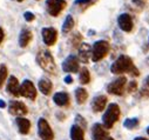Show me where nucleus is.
Segmentation results:
<instances>
[{"label": "nucleus", "mask_w": 149, "mask_h": 140, "mask_svg": "<svg viewBox=\"0 0 149 140\" xmlns=\"http://www.w3.org/2000/svg\"><path fill=\"white\" fill-rule=\"evenodd\" d=\"M110 72L114 74H122V73H129L130 76L137 77L140 74L139 69L133 64V60L128 55H120L110 66Z\"/></svg>", "instance_id": "1"}, {"label": "nucleus", "mask_w": 149, "mask_h": 140, "mask_svg": "<svg viewBox=\"0 0 149 140\" xmlns=\"http://www.w3.org/2000/svg\"><path fill=\"white\" fill-rule=\"evenodd\" d=\"M36 62L38 65L44 69L45 72L49 74H55L56 73V65L54 61L53 55L51 54L49 51L47 50H40L36 54Z\"/></svg>", "instance_id": "2"}, {"label": "nucleus", "mask_w": 149, "mask_h": 140, "mask_svg": "<svg viewBox=\"0 0 149 140\" xmlns=\"http://www.w3.org/2000/svg\"><path fill=\"white\" fill-rule=\"evenodd\" d=\"M120 107L119 105L115 104V102H111L108 105V107L102 117V121H103V127L106 130H110L111 127L114 126V124L119 120L120 118Z\"/></svg>", "instance_id": "3"}, {"label": "nucleus", "mask_w": 149, "mask_h": 140, "mask_svg": "<svg viewBox=\"0 0 149 140\" xmlns=\"http://www.w3.org/2000/svg\"><path fill=\"white\" fill-rule=\"evenodd\" d=\"M109 43L106 40H97L94 43L93 47H92V60L93 61H100L102 60L109 52Z\"/></svg>", "instance_id": "4"}, {"label": "nucleus", "mask_w": 149, "mask_h": 140, "mask_svg": "<svg viewBox=\"0 0 149 140\" xmlns=\"http://www.w3.org/2000/svg\"><path fill=\"white\" fill-rule=\"evenodd\" d=\"M66 6V0H46V10L52 17H58Z\"/></svg>", "instance_id": "5"}, {"label": "nucleus", "mask_w": 149, "mask_h": 140, "mask_svg": "<svg viewBox=\"0 0 149 140\" xmlns=\"http://www.w3.org/2000/svg\"><path fill=\"white\" fill-rule=\"evenodd\" d=\"M38 133H39V136L41 138V140H53L54 139V133H53L49 124L47 123V120L44 118H40L38 121Z\"/></svg>", "instance_id": "6"}, {"label": "nucleus", "mask_w": 149, "mask_h": 140, "mask_svg": "<svg viewBox=\"0 0 149 140\" xmlns=\"http://www.w3.org/2000/svg\"><path fill=\"white\" fill-rule=\"evenodd\" d=\"M127 84V78L126 77H120L116 80L111 81L108 87L107 91L110 94H114V95H122L125 93V86Z\"/></svg>", "instance_id": "7"}, {"label": "nucleus", "mask_w": 149, "mask_h": 140, "mask_svg": "<svg viewBox=\"0 0 149 140\" xmlns=\"http://www.w3.org/2000/svg\"><path fill=\"white\" fill-rule=\"evenodd\" d=\"M62 69H63V72H67V73H78L80 71L78 57L73 54L67 57L62 62Z\"/></svg>", "instance_id": "8"}, {"label": "nucleus", "mask_w": 149, "mask_h": 140, "mask_svg": "<svg viewBox=\"0 0 149 140\" xmlns=\"http://www.w3.org/2000/svg\"><path fill=\"white\" fill-rule=\"evenodd\" d=\"M19 93H20L21 97L31 99V100H34L36 98V90H35V87H34V85L31 80H25L21 84Z\"/></svg>", "instance_id": "9"}, {"label": "nucleus", "mask_w": 149, "mask_h": 140, "mask_svg": "<svg viewBox=\"0 0 149 140\" xmlns=\"http://www.w3.org/2000/svg\"><path fill=\"white\" fill-rule=\"evenodd\" d=\"M42 40L47 46H53L58 40V31L54 27H45L41 31Z\"/></svg>", "instance_id": "10"}, {"label": "nucleus", "mask_w": 149, "mask_h": 140, "mask_svg": "<svg viewBox=\"0 0 149 140\" xmlns=\"http://www.w3.org/2000/svg\"><path fill=\"white\" fill-rule=\"evenodd\" d=\"M8 112L15 117H22L25 114H27L28 110L26 107V105L21 101H11L8 104Z\"/></svg>", "instance_id": "11"}, {"label": "nucleus", "mask_w": 149, "mask_h": 140, "mask_svg": "<svg viewBox=\"0 0 149 140\" xmlns=\"http://www.w3.org/2000/svg\"><path fill=\"white\" fill-rule=\"evenodd\" d=\"M118 25L123 32H132L133 29V18L129 13H122L118 18Z\"/></svg>", "instance_id": "12"}, {"label": "nucleus", "mask_w": 149, "mask_h": 140, "mask_svg": "<svg viewBox=\"0 0 149 140\" xmlns=\"http://www.w3.org/2000/svg\"><path fill=\"white\" fill-rule=\"evenodd\" d=\"M93 140H106L108 138V131L101 124H94L92 127Z\"/></svg>", "instance_id": "13"}, {"label": "nucleus", "mask_w": 149, "mask_h": 140, "mask_svg": "<svg viewBox=\"0 0 149 140\" xmlns=\"http://www.w3.org/2000/svg\"><path fill=\"white\" fill-rule=\"evenodd\" d=\"M92 55V47L88 44L82 43L79 47V61L84 62V64H88L89 58Z\"/></svg>", "instance_id": "14"}, {"label": "nucleus", "mask_w": 149, "mask_h": 140, "mask_svg": "<svg viewBox=\"0 0 149 140\" xmlns=\"http://www.w3.org/2000/svg\"><path fill=\"white\" fill-rule=\"evenodd\" d=\"M107 101H108V98L106 95H97L93 99L92 101V108L94 112H101L104 110L106 105H107Z\"/></svg>", "instance_id": "15"}, {"label": "nucleus", "mask_w": 149, "mask_h": 140, "mask_svg": "<svg viewBox=\"0 0 149 140\" xmlns=\"http://www.w3.org/2000/svg\"><path fill=\"white\" fill-rule=\"evenodd\" d=\"M6 90L14 97H19L20 93H19V90H20V86H19V81L18 79L14 77V76H11L8 81H7V86H6Z\"/></svg>", "instance_id": "16"}, {"label": "nucleus", "mask_w": 149, "mask_h": 140, "mask_svg": "<svg viewBox=\"0 0 149 140\" xmlns=\"http://www.w3.org/2000/svg\"><path fill=\"white\" fill-rule=\"evenodd\" d=\"M54 102L60 107H66L69 105V95L66 92H58L53 97Z\"/></svg>", "instance_id": "17"}, {"label": "nucleus", "mask_w": 149, "mask_h": 140, "mask_svg": "<svg viewBox=\"0 0 149 140\" xmlns=\"http://www.w3.org/2000/svg\"><path fill=\"white\" fill-rule=\"evenodd\" d=\"M33 38V34L29 29L27 28H24L21 32H20V36H19V45L20 47H27L28 44L31 43Z\"/></svg>", "instance_id": "18"}, {"label": "nucleus", "mask_w": 149, "mask_h": 140, "mask_svg": "<svg viewBox=\"0 0 149 140\" xmlns=\"http://www.w3.org/2000/svg\"><path fill=\"white\" fill-rule=\"evenodd\" d=\"M15 123H17V126L19 128V132L21 134H27L31 130V121L26 118H22V117H18L15 119Z\"/></svg>", "instance_id": "19"}, {"label": "nucleus", "mask_w": 149, "mask_h": 140, "mask_svg": "<svg viewBox=\"0 0 149 140\" xmlns=\"http://www.w3.org/2000/svg\"><path fill=\"white\" fill-rule=\"evenodd\" d=\"M70 138L72 140H85L84 130L78 125H73L70 127Z\"/></svg>", "instance_id": "20"}, {"label": "nucleus", "mask_w": 149, "mask_h": 140, "mask_svg": "<svg viewBox=\"0 0 149 140\" xmlns=\"http://www.w3.org/2000/svg\"><path fill=\"white\" fill-rule=\"evenodd\" d=\"M52 88H53V85H52V81L51 80H48L46 78L40 79V81H39V90H40V92L42 94H45V95L51 94Z\"/></svg>", "instance_id": "21"}, {"label": "nucleus", "mask_w": 149, "mask_h": 140, "mask_svg": "<svg viewBox=\"0 0 149 140\" xmlns=\"http://www.w3.org/2000/svg\"><path fill=\"white\" fill-rule=\"evenodd\" d=\"M87 98H88V93H87V91L85 88L79 87V88L75 90V99H77L78 104H80V105L84 104L87 100Z\"/></svg>", "instance_id": "22"}, {"label": "nucleus", "mask_w": 149, "mask_h": 140, "mask_svg": "<svg viewBox=\"0 0 149 140\" xmlns=\"http://www.w3.org/2000/svg\"><path fill=\"white\" fill-rule=\"evenodd\" d=\"M79 80L82 85H86L91 81V73L88 71L87 67H82L80 69V74H79Z\"/></svg>", "instance_id": "23"}, {"label": "nucleus", "mask_w": 149, "mask_h": 140, "mask_svg": "<svg viewBox=\"0 0 149 140\" xmlns=\"http://www.w3.org/2000/svg\"><path fill=\"white\" fill-rule=\"evenodd\" d=\"M74 27V19L72 15H67L65 21H63V25H62V32L63 33H69Z\"/></svg>", "instance_id": "24"}, {"label": "nucleus", "mask_w": 149, "mask_h": 140, "mask_svg": "<svg viewBox=\"0 0 149 140\" xmlns=\"http://www.w3.org/2000/svg\"><path fill=\"white\" fill-rule=\"evenodd\" d=\"M139 125V119L137 118H127L123 123V126L128 130H133L134 127H136Z\"/></svg>", "instance_id": "25"}, {"label": "nucleus", "mask_w": 149, "mask_h": 140, "mask_svg": "<svg viewBox=\"0 0 149 140\" xmlns=\"http://www.w3.org/2000/svg\"><path fill=\"white\" fill-rule=\"evenodd\" d=\"M7 73H8L7 67L5 65L0 66V88L3 87V85H4V83H5L6 78H7Z\"/></svg>", "instance_id": "26"}, {"label": "nucleus", "mask_w": 149, "mask_h": 140, "mask_svg": "<svg viewBox=\"0 0 149 140\" xmlns=\"http://www.w3.org/2000/svg\"><path fill=\"white\" fill-rule=\"evenodd\" d=\"M81 40H82V37L80 36V33H74V34H73V38H72L73 47L77 48L79 45H81Z\"/></svg>", "instance_id": "27"}, {"label": "nucleus", "mask_w": 149, "mask_h": 140, "mask_svg": "<svg viewBox=\"0 0 149 140\" xmlns=\"http://www.w3.org/2000/svg\"><path fill=\"white\" fill-rule=\"evenodd\" d=\"M77 123H78V124H75V125L80 126V127H81L82 130H84V128H85V127L87 126V123L85 121V119H84V118H82L81 116H77Z\"/></svg>", "instance_id": "28"}, {"label": "nucleus", "mask_w": 149, "mask_h": 140, "mask_svg": "<svg viewBox=\"0 0 149 140\" xmlns=\"http://www.w3.org/2000/svg\"><path fill=\"white\" fill-rule=\"evenodd\" d=\"M24 18H25L26 21L31 22V21H33V20L35 19V15H34L32 12H25V13H24Z\"/></svg>", "instance_id": "29"}, {"label": "nucleus", "mask_w": 149, "mask_h": 140, "mask_svg": "<svg viewBox=\"0 0 149 140\" xmlns=\"http://www.w3.org/2000/svg\"><path fill=\"white\" fill-rule=\"evenodd\" d=\"M136 87H137V84H136V81H130V84H129V87H128V92H133V91H136Z\"/></svg>", "instance_id": "30"}, {"label": "nucleus", "mask_w": 149, "mask_h": 140, "mask_svg": "<svg viewBox=\"0 0 149 140\" xmlns=\"http://www.w3.org/2000/svg\"><path fill=\"white\" fill-rule=\"evenodd\" d=\"M91 1L92 0H75V5H88V4H91Z\"/></svg>", "instance_id": "31"}, {"label": "nucleus", "mask_w": 149, "mask_h": 140, "mask_svg": "<svg viewBox=\"0 0 149 140\" xmlns=\"http://www.w3.org/2000/svg\"><path fill=\"white\" fill-rule=\"evenodd\" d=\"M132 1H133L134 4H136L137 6H143V5L146 4L147 0H132Z\"/></svg>", "instance_id": "32"}, {"label": "nucleus", "mask_w": 149, "mask_h": 140, "mask_svg": "<svg viewBox=\"0 0 149 140\" xmlns=\"http://www.w3.org/2000/svg\"><path fill=\"white\" fill-rule=\"evenodd\" d=\"M4 37H5V33H4V29L0 27V44L3 43V40H4Z\"/></svg>", "instance_id": "33"}, {"label": "nucleus", "mask_w": 149, "mask_h": 140, "mask_svg": "<svg viewBox=\"0 0 149 140\" xmlns=\"http://www.w3.org/2000/svg\"><path fill=\"white\" fill-rule=\"evenodd\" d=\"M65 83H66V84H68V85H69V84H72V83H73V78H72L70 76H67V77L65 78Z\"/></svg>", "instance_id": "34"}, {"label": "nucleus", "mask_w": 149, "mask_h": 140, "mask_svg": "<svg viewBox=\"0 0 149 140\" xmlns=\"http://www.w3.org/2000/svg\"><path fill=\"white\" fill-rule=\"evenodd\" d=\"M6 106H7L6 102H5L4 100H0V108H5Z\"/></svg>", "instance_id": "35"}, {"label": "nucleus", "mask_w": 149, "mask_h": 140, "mask_svg": "<svg viewBox=\"0 0 149 140\" xmlns=\"http://www.w3.org/2000/svg\"><path fill=\"white\" fill-rule=\"evenodd\" d=\"M146 86H147V88L149 90V77L146 78Z\"/></svg>", "instance_id": "36"}, {"label": "nucleus", "mask_w": 149, "mask_h": 140, "mask_svg": "<svg viewBox=\"0 0 149 140\" xmlns=\"http://www.w3.org/2000/svg\"><path fill=\"white\" fill-rule=\"evenodd\" d=\"M134 140H148V139H146V138H142V136H137V138H135Z\"/></svg>", "instance_id": "37"}, {"label": "nucleus", "mask_w": 149, "mask_h": 140, "mask_svg": "<svg viewBox=\"0 0 149 140\" xmlns=\"http://www.w3.org/2000/svg\"><path fill=\"white\" fill-rule=\"evenodd\" d=\"M106 140H114V139H113V138H110V136H108V138H107Z\"/></svg>", "instance_id": "38"}, {"label": "nucleus", "mask_w": 149, "mask_h": 140, "mask_svg": "<svg viewBox=\"0 0 149 140\" xmlns=\"http://www.w3.org/2000/svg\"><path fill=\"white\" fill-rule=\"evenodd\" d=\"M147 133H148V135H149V127L147 128Z\"/></svg>", "instance_id": "39"}, {"label": "nucleus", "mask_w": 149, "mask_h": 140, "mask_svg": "<svg viewBox=\"0 0 149 140\" xmlns=\"http://www.w3.org/2000/svg\"><path fill=\"white\" fill-rule=\"evenodd\" d=\"M17 1H19V3H21V1H24V0H17Z\"/></svg>", "instance_id": "40"}, {"label": "nucleus", "mask_w": 149, "mask_h": 140, "mask_svg": "<svg viewBox=\"0 0 149 140\" xmlns=\"http://www.w3.org/2000/svg\"><path fill=\"white\" fill-rule=\"evenodd\" d=\"M148 62H149V58H148Z\"/></svg>", "instance_id": "41"}]
</instances>
